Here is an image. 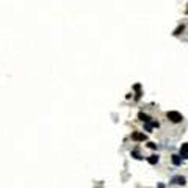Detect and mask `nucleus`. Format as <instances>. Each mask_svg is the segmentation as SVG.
Masks as SVG:
<instances>
[{
	"label": "nucleus",
	"mask_w": 188,
	"mask_h": 188,
	"mask_svg": "<svg viewBox=\"0 0 188 188\" xmlns=\"http://www.w3.org/2000/svg\"><path fill=\"white\" fill-rule=\"evenodd\" d=\"M148 162H149L150 165H157V163H158V157H157V155H150V157L148 158Z\"/></svg>",
	"instance_id": "6"
},
{
	"label": "nucleus",
	"mask_w": 188,
	"mask_h": 188,
	"mask_svg": "<svg viewBox=\"0 0 188 188\" xmlns=\"http://www.w3.org/2000/svg\"><path fill=\"white\" fill-rule=\"evenodd\" d=\"M166 116H168V119H169L171 122H176V124L180 122L182 119H183V116H182V114L179 113V111H168Z\"/></svg>",
	"instance_id": "1"
},
{
	"label": "nucleus",
	"mask_w": 188,
	"mask_h": 188,
	"mask_svg": "<svg viewBox=\"0 0 188 188\" xmlns=\"http://www.w3.org/2000/svg\"><path fill=\"white\" fill-rule=\"evenodd\" d=\"M180 155H188V143H183L180 146Z\"/></svg>",
	"instance_id": "5"
},
{
	"label": "nucleus",
	"mask_w": 188,
	"mask_h": 188,
	"mask_svg": "<svg viewBox=\"0 0 188 188\" xmlns=\"http://www.w3.org/2000/svg\"><path fill=\"white\" fill-rule=\"evenodd\" d=\"M132 157H135V158H141V155H140V152H138V150H133V152H132Z\"/></svg>",
	"instance_id": "9"
},
{
	"label": "nucleus",
	"mask_w": 188,
	"mask_h": 188,
	"mask_svg": "<svg viewBox=\"0 0 188 188\" xmlns=\"http://www.w3.org/2000/svg\"><path fill=\"white\" fill-rule=\"evenodd\" d=\"M149 148L150 149H157V144H155V143H149Z\"/></svg>",
	"instance_id": "10"
},
{
	"label": "nucleus",
	"mask_w": 188,
	"mask_h": 188,
	"mask_svg": "<svg viewBox=\"0 0 188 188\" xmlns=\"http://www.w3.org/2000/svg\"><path fill=\"white\" fill-rule=\"evenodd\" d=\"M183 30H185V27H183V25H180V27H177V28H176V31H174V35H180V33H182Z\"/></svg>",
	"instance_id": "8"
},
{
	"label": "nucleus",
	"mask_w": 188,
	"mask_h": 188,
	"mask_svg": "<svg viewBox=\"0 0 188 188\" xmlns=\"http://www.w3.org/2000/svg\"><path fill=\"white\" fill-rule=\"evenodd\" d=\"M138 118H140L143 122H149V121H150V118H149L146 113H143V111H141V113H138Z\"/></svg>",
	"instance_id": "4"
},
{
	"label": "nucleus",
	"mask_w": 188,
	"mask_h": 188,
	"mask_svg": "<svg viewBox=\"0 0 188 188\" xmlns=\"http://www.w3.org/2000/svg\"><path fill=\"white\" fill-rule=\"evenodd\" d=\"M171 182L176 183V185H185V183H187V179L183 177V176H174Z\"/></svg>",
	"instance_id": "2"
},
{
	"label": "nucleus",
	"mask_w": 188,
	"mask_h": 188,
	"mask_svg": "<svg viewBox=\"0 0 188 188\" xmlns=\"http://www.w3.org/2000/svg\"><path fill=\"white\" fill-rule=\"evenodd\" d=\"M187 158H188V157H187Z\"/></svg>",
	"instance_id": "11"
},
{
	"label": "nucleus",
	"mask_w": 188,
	"mask_h": 188,
	"mask_svg": "<svg viewBox=\"0 0 188 188\" xmlns=\"http://www.w3.org/2000/svg\"><path fill=\"white\" fill-rule=\"evenodd\" d=\"M132 140H135V141H144L146 140V135L144 133H140V132H133V133H132Z\"/></svg>",
	"instance_id": "3"
},
{
	"label": "nucleus",
	"mask_w": 188,
	"mask_h": 188,
	"mask_svg": "<svg viewBox=\"0 0 188 188\" xmlns=\"http://www.w3.org/2000/svg\"><path fill=\"white\" fill-rule=\"evenodd\" d=\"M172 163L176 165V166H179V165L182 163V160H180V157H179V155H172Z\"/></svg>",
	"instance_id": "7"
}]
</instances>
